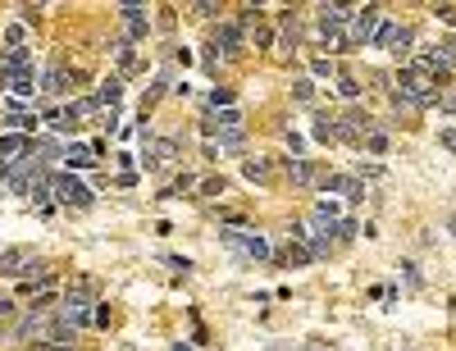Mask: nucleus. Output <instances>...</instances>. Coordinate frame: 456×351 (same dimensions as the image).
Instances as JSON below:
<instances>
[{"instance_id":"obj_1","label":"nucleus","mask_w":456,"mask_h":351,"mask_svg":"<svg viewBox=\"0 0 456 351\" xmlns=\"http://www.w3.org/2000/svg\"><path fill=\"white\" fill-rule=\"evenodd\" d=\"M224 246L233 255H242V260H270V242L261 237V233H242V228H224Z\"/></svg>"},{"instance_id":"obj_2","label":"nucleus","mask_w":456,"mask_h":351,"mask_svg":"<svg viewBox=\"0 0 456 351\" xmlns=\"http://www.w3.org/2000/svg\"><path fill=\"white\" fill-rule=\"evenodd\" d=\"M392 96H397V105H429V100H434V82H429V78H420L415 69H402V73H397V91H392Z\"/></svg>"},{"instance_id":"obj_3","label":"nucleus","mask_w":456,"mask_h":351,"mask_svg":"<svg viewBox=\"0 0 456 351\" xmlns=\"http://www.w3.org/2000/svg\"><path fill=\"white\" fill-rule=\"evenodd\" d=\"M51 192H55V201H60V206H69V210L91 206V187L82 183V178H73V174H55V178H51Z\"/></svg>"},{"instance_id":"obj_4","label":"nucleus","mask_w":456,"mask_h":351,"mask_svg":"<svg viewBox=\"0 0 456 351\" xmlns=\"http://www.w3.org/2000/svg\"><path fill=\"white\" fill-rule=\"evenodd\" d=\"M374 28H379V5H356V14H351V33H347V42H351V46H369Z\"/></svg>"},{"instance_id":"obj_5","label":"nucleus","mask_w":456,"mask_h":351,"mask_svg":"<svg viewBox=\"0 0 456 351\" xmlns=\"http://www.w3.org/2000/svg\"><path fill=\"white\" fill-rule=\"evenodd\" d=\"M210 51L215 55H224V60H238L247 46H242V23H219V33H215V42H210Z\"/></svg>"},{"instance_id":"obj_6","label":"nucleus","mask_w":456,"mask_h":351,"mask_svg":"<svg viewBox=\"0 0 456 351\" xmlns=\"http://www.w3.org/2000/svg\"><path fill=\"white\" fill-rule=\"evenodd\" d=\"M28 151H33V142H28L23 132H5V137H0V169L28 160Z\"/></svg>"},{"instance_id":"obj_7","label":"nucleus","mask_w":456,"mask_h":351,"mask_svg":"<svg viewBox=\"0 0 456 351\" xmlns=\"http://www.w3.org/2000/svg\"><path fill=\"white\" fill-rule=\"evenodd\" d=\"M28 264H37V251H33V246H10V251H0V274H5V278L23 274Z\"/></svg>"},{"instance_id":"obj_8","label":"nucleus","mask_w":456,"mask_h":351,"mask_svg":"<svg viewBox=\"0 0 456 351\" xmlns=\"http://www.w3.org/2000/svg\"><path fill=\"white\" fill-rule=\"evenodd\" d=\"M415 73H420V78H429V82H452V64H443V60H438L434 51L415 55Z\"/></svg>"},{"instance_id":"obj_9","label":"nucleus","mask_w":456,"mask_h":351,"mask_svg":"<svg viewBox=\"0 0 456 351\" xmlns=\"http://www.w3.org/2000/svg\"><path fill=\"white\" fill-rule=\"evenodd\" d=\"M178 142L174 137H146V165H174Z\"/></svg>"},{"instance_id":"obj_10","label":"nucleus","mask_w":456,"mask_h":351,"mask_svg":"<svg viewBox=\"0 0 456 351\" xmlns=\"http://www.w3.org/2000/svg\"><path fill=\"white\" fill-rule=\"evenodd\" d=\"M201 132H206V137H215V132L219 137H224V132H242V114L238 110H215L206 123H201Z\"/></svg>"},{"instance_id":"obj_11","label":"nucleus","mask_w":456,"mask_h":351,"mask_svg":"<svg viewBox=\"0 0 456 351\" xmlns=\"http://www.w3.org/2000/svg\"><path fill=\"white\" fill-rule=\"evenodd\" d=\"M242 178H247V183H270V178H274V160H270V155H247V160H242Z\"/></svg>"},{"instance_id":"obj_12","label":"nucleus","mask_w":456,"mask_h":351,"mask_svg":"<svg viewBox=\"0 0 456 351\" xmlns=\"http://www.w3.org/2000/svg\"><path fill=\"white\" fill-rule=\"evenodd\" d=\"M37 87H42V96H64V87H69V69L64 64H51L42 73V82H37Z\"/></svg>"},{"instance_id":"obj_13","label":"nucleus","mask_w":456,"mask_h":351,"mask_svg":"<svg viewBox=\"0 0 456 351\" xmlns=\"http://www.w3.org/2000/svg\"><path fill=\"white\" fill-rule=\"evenodd\" d=\"M324 192H342V197L360 201V197H365V183H360V178H347V174H328L324 178Z\"/></svg>"},{"instance_id":"obj_14","label":"nucleus","mask_w":456,"mask_h":351,"mask_svg":"<svg viewBox=\"0 0 456 351\" xmlns=\"http://www.w3.org/2000/svg\"><path fill=\"white\" fill-rule=\"evenodd\" d=\"M315 10H319V28H342V23H351L356 5H315Z\"/></svg>"},{"instance_id":"obj_15","label":"nucleus","mask_w":456,"mask_h":351,"mask_svg":"<svg viewBox=\"0 0 456 351\" xmlns=\"http://www.w3.org/2000/svg\"><path fill=\"white\" fill-rule=\"evenodd\" d=\"M5 87H10V91H19V96H37V78H33V69L5 73Z\"/></svg>"},{"instance_id":"obj_16","label":"nucleus","mask_w":456,"mask_h":351,"mask_svg":"<svg viewBox=\"0 0 456 351\" xmlns=\"http://www.w3.org/2000/svg\"><path fill=\"white\" fill-rule=\"evenodd\" d=\"M288 178H292L297 187H310L315 183V165H310V160H288Z\"/></svg>"},{"instance_id":"obj_17","label":"nucleus","mask_w":456,"mask_h":351,"mask_svg":"<svg viewBox=\"0 0 456 351\" xmlns=\"http://www.w3.org/2000/svg\"><path fill=\"white\" fill-rule=\"evenodd\" d=\"M397 37H402V23H379V28H374V37H369V42L374 46H397Z\"/></svg>"},{"instance_id":"obj_18","label":"nucleus","mask_w":456,"mask_h":351,"mask_svg":"<svg viewBox=\"0 0 456 351\" xmlns=\"http://www.w3.org/2000/svg\"><path fill=\"white\" fill-rule=\"evenodd\" d=\"M69 169H91L96 165V151H91V146H69Z\"/></svg>"},{"instance_id":"obj_19","label":"nucleus","mask_w":456,"mask_h":351,"mask_svg":"<svg viewBox=\"0 0 456 351\" xmlns=\"http://www.w3.org/2000/svg\"><path fill=\"white\" fill-rule=\"evenodd\" d=\"M315 260V255H310V246H306V242H288V251H283V264H310Z\"/></svg>"},{"instance_id":"obj_20","label":"nucleus","mask_w":456,"mask_h":351,"mask_svg":"<svg viewBox=\"0 0 456 351\" xmlns=\"http://www.w3.org/2000/svg\"><path fill=\"white\" fill-rule=\"evenodd\" d=\"M119 96H123V82H119V78H109V82H105V87H100V105H109V110H114V105H119Z\"/></svg>"},{"instance_id":"obj_21","label":"nucleus","mask_w":456,"mask_h":351,"mask_svg":"<svg viewBox=\"0 0 456 351\" xmlns=\"http://www.w3.org/2000/svg\"><path fill=\"white\" fill-rule=\"evenodd\" d=\"M319 37H324V46L333 51V55H337V51H351V46H347V37L337 33V28H319Z\"/></svg>"},{"instance_id":"obj_22","label":"nucleus","mask_w":456,"mask_h":351,"mask_svg":"<svg viewBox=\"0 0 456 351\" xmlns=\"http://www.w3.org/2000/svg\"><path fill=\"white\" fill-rule=\"evenodd\" d=\"M315 137H319V142H337V123L328 119V114H319V119H315Z\"/></svg>"},{"instance_id":"obj_23","label":"nucleus","mask_w":456,"mask_h":351,"mask_svg":"<svg viewBox=\"0 0 456 351\" xmlns=\"http://www.w3.org/2000/svg\"><path fill=\"white\" fill-rule=\"evenodd\" d=\"M315 219L328 224V228H337V206L333 201H315Z\"/></svg>"},{"instance_id":"obj_24","label":"nucleus","mask_w":456,"mask_h":351,"mask_svg":"<svg viewBox=\"0 0 456 351\" xmlns=\"http://www.w3.org/2000/svg\"><path fill=\"white\" fill-rule=\"evenodd\" d=\"M55 296H60V287H55V283H42V287H37V301H33V306H37V310H51Z\"/></svg>"},{"instance_id":"obj_25","label":"nucleus","mask_w":456,"mask_h":351,"mask_svg":"<svg viewBox=\"0 0 456 351\" xmlns=\"http://www.w3.org/2000/svg\"><path fill=\"white\" fill-rule=\"evenodd\" d=\"M438 60H443V64H456V33L452 37H443V42H438V51H434Z\"/></svg>"},{"instance_id":"obj_26","label":"nucleus","mask_w":456,"mask_h":351,"mask_svg":"<svg viewBox=\"0 0 456 351\" xmlns=\"http://www.w3.org/2000/svg\"><path fill=\"white\" fill-rule=\"evenodd\" d=\"M210 105H215V110H233V91L215 87V91H210Z\"/></svg>"},{"instance_id":"obj_27","label":"nucleus","mask_w":456,"mask_h":351,"mask_svg":"<svg viewBox=\"0 0 456 351\" xmlns=\"http://www.w3.org/2000/svg\"><path fill=\"white\" fill-rule=\"evenodd\" d=\"M292 96L297 100H310V96H315V82H310V78H297V82H292Z\"/></svg>"},{"instance_id":"obj_28","label":"nucleus","mask_w":456,"mask_h":351,"mask_svg":"<svg viewBox=\"0 0 456 351\" xmlns=\"http://www.w3.org/2000/svg\"><path fill=\"white\" fill-rule=\"evenodd\" d=\"M224 192H228L224 178H206V183H201V197H224Z\"/></svg>"},{"instance_id":"obj_29","label":"nucleus","mask_w":456,"mask_h":351,"mask_svg":"<svg viewBox=\"0 0 456 351\" xmlns=\"http://www.w3.org/2000/svg\"><path fill=\"white\" fill-rule=\"evenodd\" d=\"M365 151H369V155H388V137H383V132L365 137Z\"/></svg>"},{"instance_id":"obj_30","label":"nucleus","mask_w":456,"mask_h":351,"mask_svg":"<svg viewBox=\"0 0 456 351\" xmlns=\"http://www.w3.org/2000/svg\"><path fill=\"white\" fill-rule=\"evenodd\" d=\"M215 151H242V132H224Z\"/></svg>"},{"instance_id":"obj_31","label":"nucleus","mask_w":456,"mask_h":351,"mask_svg":"<svg viewBox=\"0 0 456 351\" xmlns=\"http://www.w3.org/2000/svg\"><path fill=\"white\" fill-rule=\"evenodd\" d=\"M337 91H342L347 100H356L360 96V82H356V78H337Z\"/></svg>"},{"instance_id":"obj_32","label":"nucleus","mask_w":456,"mask_h":351,"mask_svg":"<svg viewBox=\"0 0 456 351\" xmlns=\"http://www.w3.org/2000/svg\"><path fill=\"white\" fill-rule=\"evenodd\" d=\"M187 187H196V174H183V178H178L174 187H169V192H164V197H183Z\"/></svg>"},{"instance_id":"obj_33","label":"nucleus","mask_w":456,"mask_h":351,"mask_svg":"<svg viewBox=\"0 0 456 351\" xmlns=\"http://www.w3.org/2000/svg\"><path fill=\"white\" fill-rule=\"evenodd\" d=\"M192 10H196V14H201V19H215V14H219V5H215V0H196Z\"/></svg>"},{"instance_id":"obj_34","label":"nucleus","mask_w":456,"mask_h":351,"mask_svg":"<svg viewBox=\"0 0 456 351\" xmlns=\"http://www.w3.org/2000/svg\"><path fill=\"white\" fill-rule=\"evenodd\" d=\"M164 264H169L174 274H187V269H192V260H187V255H169V260H164Z\"/></svg>"},{"instance_id":"obj_35","label":"nucleus","mask_w":456,"mask_h":351,"mask_svg":"<svg viewBox=\"0 0 456 351\" xmlns=\"http://www.w3.org/2000/svg\"><path fill=\"white\" fill-rule=\"evenodd\" d=\"M356 233V219H337V242H347Z\"/></svg>"},{"instance_id":"obj_36","label":"nucleus","mask_w":456,"mask_h":351,"mask_svg":"<svg viewBox=\"0 0 456 351\" xmlns=\"http://www.w3.org/2000/svg\"><path fill=\"white\" fill-rule=\"evenodd\" d=\"M119 14H123L128 23H141V5H119Z\"/></svg>"},{"instance_id":"obj_37","label":"nucleus","mask_w":456,"mask_h":351,"mask_svg":"<svg viewBox=\"0 0 456 351\" xmlns=\"http://www.w3.org/2000/svg\"><path fill=\"white\" fill-rule=\"evenodd\" d=\"M438 142H443L447 151H456V128H443V132H438Z\"/></svg>"},{"instance_id":"obj_38","label":"nucleus","mask_w":456,"mask_h":351,"mask_svg":"<svg viewBox=\"0 0 456 351\" xmlns=\"http://www.w3.org/2000/svg\"><path fill=\"white\" fill-rule=\"evenodd\" d=\"M119 64H123V69L132 64V46H128V42H119Z\"/></svg>"},{"instance_id":"obj_39","label":"nucleus","mask_w":456,"mask_h":351,"mask_svg":"<svg viewBox=\"0 0 456 351\" xmlns=\"http://www.w3.org/2000/svg\"><path fill=\"white\" fill-rule=\"evenodd\" d=\"M434 10H438V14H443V19H447V23H456V5H434Z\"/></svg>"},{"instance_id":"obj_40","label":"nucleus","mask_w":456,"mask_h":351,"mask_svg":"<svg viewBox=\"0 0 456 351\" xmlns=\"http://www.w3.org/2000/svg\"><path fill=\"white\" fill-rule=\"evenodd\" d=\"M0 315H14V301H5V296H0Z\"/></svg>"},{"instance_id":"obj_41","label":"nucleus","mask_w":456,"mask_h":351,"mask_svg":"<svg viewBox=\"0 0 456 351\" xmlns=\"http://www.w3.org/2000/svg\"><path fill=\"white\" fill-rule=\"evenodd\" d=\"M174 351H187V347H183V342H178V347H174Z\"/></svg>"}]
</instances>
